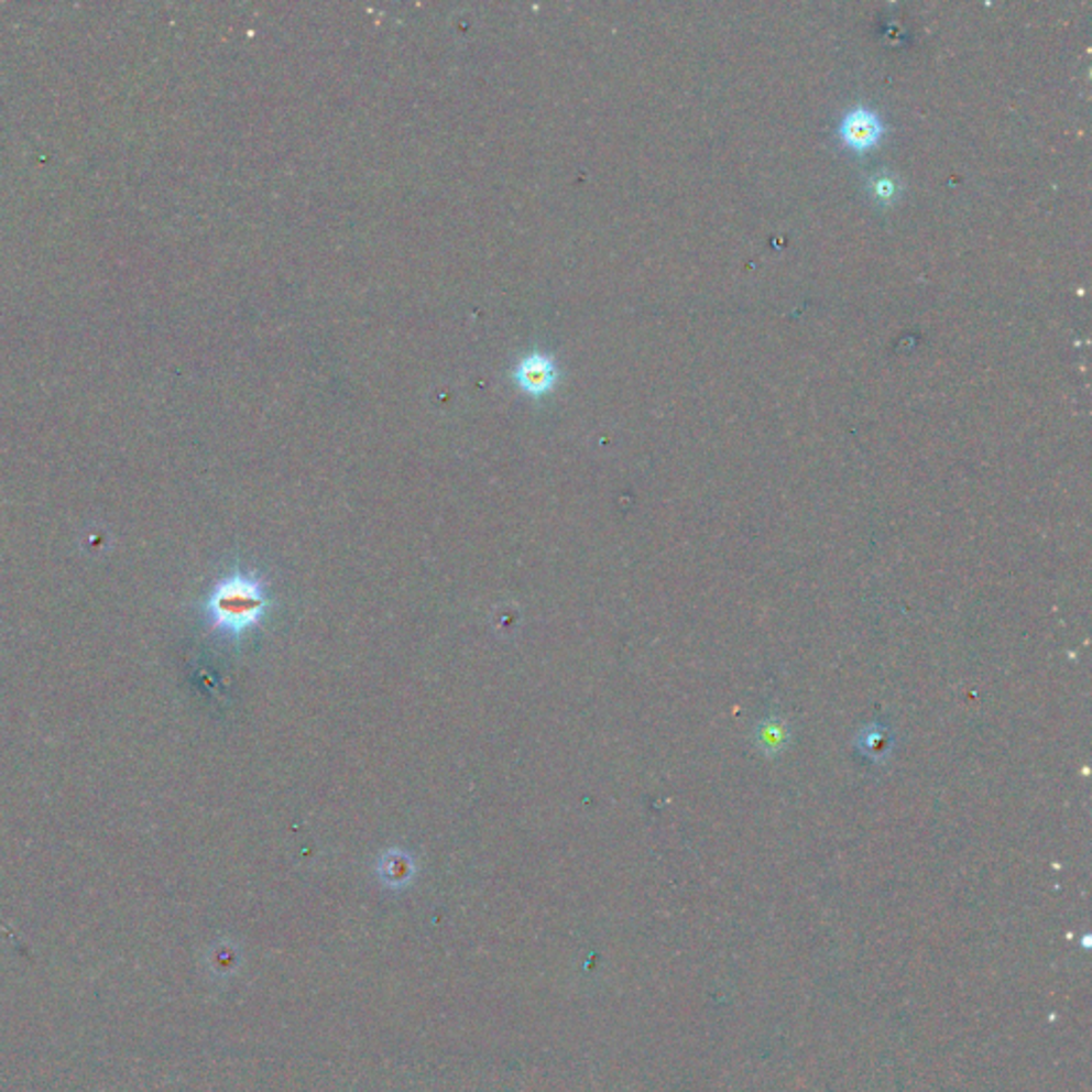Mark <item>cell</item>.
<instances>
[{
  "label": "cell",
  "instance_id": "cell-3",
  "mask_svg": "<svg viewBox=\"0 0 1092 1092\" xmlns=\"http://www.w3.org/2000/svg\"><path fill=\"white\" fill-rule=\"evenodd\" d=\"M553 375H555V368L545 357H529V359L521 361L518 380H521L523 389H527L532 393L546 391L553 382Z\"/></svg>",
  "mask_w": 1092,
  "mask_h": 1092
},
{
  "label": "cell",
  "instance_id": "cell-2",
  "mask_svg": "<svg viewBox=\"0 0 1092 1092\" xmlns=\"http://www.w3.org/2000/svg\"><path fill=\"white\" fill-rule=\"evenodd\" d=\"M884 135V122L882 118L869 109V107H853L850 109L841 124H839V139L853 150V152H869L873 150Z\"/></svg>",
  "mask_w": 1092,
  "mask_h": 1092
},
{
  "label": "cell",
  "instance_id": "cell-1",
  "mask_svg": "<svg viewBox=\"0 0 1092 1092\" xmlns=\"http://www.w3.org/2000/svg\"><path fill=\"white\" fill-rule=\"evenodd\" d=\"M205 611L214 630L239 638L256 627L270 611L267 585L254 572L236 570L214 585Z\"/></svg>",
  "mask_w": 1092,
  "mask_h": 1092
},
{
  "label": "cell",
  "instance_id": "cell-4",
  "mask_svg": "<svg viewBox=\"0 0 1092 1092\" xmlns=\"http://www.w3.org/2000/svg\"><path fill=\"white\" fill-rule=\"evenodd\" d=\"M871 193H873V197H875L877 201H882V204H889V201H894V197H896V193H898V184H896V179H894L892 175H887V173H880V175H875V177L871 179Z\"/></svg>",
  "mask_w": 1092,
  "mask_h": 1092
}]
</instances>
